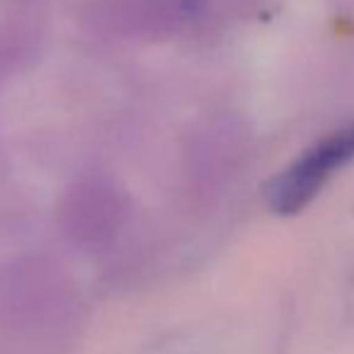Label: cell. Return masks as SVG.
Segmentation results:
<instances>
[{
	"mask_svg": "<svg viewBox=\"0 0 354 354\" xmlns=\"http://www.w3.org/2000/svg\"><path fill=\"white\" fill-rule=\"evenodd\" d=\"M354 160V127L330 133L289 165L267 189L270 207L277 214H296L318 194L337 167Z\"/></svg>",
	"mask_w": 354,
	"mask_h": 354,
	"instance_id": "1",
	"label": "cell"
}]
</instances>
